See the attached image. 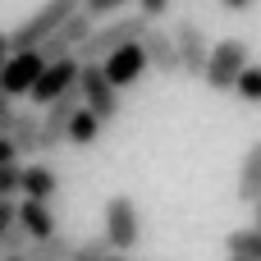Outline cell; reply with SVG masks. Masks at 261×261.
<instances>
[{"label": "cell", "mask_w": 261, "mask_h": 261, "mask_svg": "<svg viewBox=\"0 0 261 261\" xmlns=\"http://www.w3.org/2000/svg\"><path fill=\"white\" fill-rule=\"evenodd\" d=\"M5 261H28V257H5Z\"/></svg>", "instance_id": "obj_33"}, {"label": "cell", "mask_w": 261, "mask_h": 261, "mask_svg": "<svg viewBox=\"0 0 261 261\" xmlns=\"http://www.w3.org/2000/svg\"><path fill=\"white\" fill-rule=\"evenodd\" d=\"M78 92H83V106H87L101 124L119 115V92L110 87V78H106L101 64H83V69H78Z\"/></svg>", "instance_id": "obj_7"}, {"label": "cell", "mask_w": 261, "mask_h": 261, "mask_svg": "<svg viewBox=\"0 0 261 261\" xmlns=\"http://www.w3.org/2000/svg\"><path fill=\"white\" fill-rule=\"evenodd\" d=\"M170 32H174V46H179V73H184V78H202V73H206V60H211V37H206V28L193 23V18H179Z\"/></svg>", "instance_id": "obj_5"}, {"label": "cell", "mask_w": 261, "mask_h": 261, "mask_svg": "<svg viewBox=\"0 0 261 261\" xmlns=\"http://www.w3.org/2000/svg\"><path fill=\"white\" fill-rule=\"evenodd\" d=\"M14 161H18L14 142H9V138H0V170H5V165H14Z\"/></svg>", "instance_id": "obj_28"}, {"label": "cell", "mask_w": 261, "mask_h": 261, "mask_svg": "<svg viewBox=\"0 0 261 261\" xmlns=\"http://www.w3.org/2000/svg\"><path fill=\"white\" fill-rule=\"evenodd\" d=\"M14 115H18L14 96H5V92H0V138H9V128H14Z\"/></svg>", "instance_id": "obj_25"}, {"label": "cell", "mask_w": 261, "mask_h": 261, "mask_svg": "<svg viewBox=\"0 0 261 261\" xmlns=\"http://www.w3.org/2000/svg\"><path fill=\"white\" fill-rule=\"evenodd\" d=\"M41 69H46V60H41L37 50L9 55V64H5V73H0V92H5V96H28V92L37 87Z\"/></svg>", "instance_id": "obj_11"}, {"label": "cell", "mask_w": 261, "mask_h": 261, "mask_svg": "<svg viewBox=\"0 0 261 261\" xmlns=\"http://www.w3.org/2000/svg\"><path fill=\"white\" fill-rule=\"evenodd\" d=\"M14 220H18V202H0V239L14 229Z\"/></svg>", "instance_id": "obj_27"}, {"label": "cell", "mask_w": 261, "mask_h": 261, "mask_svg": "<svg viewBox=\"0 0 261 261\" xmlns=\"http://www.w3.org/2000/svg\"><path fill=\"white\" fill-rule=\"evenodd\" d=\"M147 18L142 14H119V18H106V23H96L92 28V37L78 46V64H101L110 50H119V46H128V41H142L147 37Z\"/></svg>", "instance_id": "obj_1"}, {"label": "cell", "mask_w": 261, "mask_h": 261, "mask_svg": "<svg viewBox=\"0 0 261 261\" xmlns=\"http://www.w3.org/2000/svg\"><path fill=\"white\" fill-rule=\"evenodd\" d=\"M229 261H248V257H229Z\"/></svg>", "instance_id": "obj_34"}, {"label": "cell", "mask_w": 261, "mask_h": 261, "mask_svg": "<svg viewBox=\"0 0 261 261\" xmlns=\"http://www.w3.org/2000/svg\"><path fill=\"white\" fill-rule=\"evenodd\" d=\"M18 225L28 229V239H32V243H41V239L60 234V225H55V211H50V202H32V197H23V202H18Z\"/></svg>", "instance_id": "obj_14"}, {"label": "cell", "mask_w": 261, "mask_h": 261, "mask_svg": "<svg viewBox=\"0 0 261 261\" xmlns=\"http://www.w3.org/2000/svg\"><path fill=\"white\" fill-rule=\"evenodd\" d=\"M261 197V138L243 151V165H239V202H257Z\"/></svg>", "instance_id": "obj_16"}, {"label": "cell", "mask_w": 261, "mask_h": 261, "mask_svg": "<svg viewBox=\"0 0 261 261\" xmlns=\"http://www.w3.org/2000/svg\"><path fill=\"white\" fill-rule=\"evenodd\" d=\"M165 9H170V0H138V14H142L147 23H156V18H165Z\"/></svg>", "instance_id": "obj_26"}, {"label": "cell", "mask_w": 261, "mask_h": 261, "mask_svg": "<svg viewBox=\"0 0 261 261\" xmlns=\"http://www.w3.org/2000/svg\"><path fill=\"white\" fill-rule=\"evenodd\" d=\"M252 229H261V197L252 202Z\"/></svg>", "instance_id": "obj_31"}, {"label": "cell", "mask_w": 261, "mask_h": 261, "mask_svg": "<svg viewBox=\"0 0 261 261\" xmlns=\"http://www.w3.org/2000/svg\"><path fill=\"white\" fill-rule=\"evenodd\" d=\"M28 248H32V239H28V229L14 220V229L0 239V261H5V257H28Z\"/></svg>", "instance_id": "obj_23"}, {"label": "cell", "mask_w": 261, "mask_h": 261, "mask_svg": "<svg viewBox=\"0 0 261 261\" xmlns=\"http://www.w3.org/2000/svg\"><path fill=\"white\" fill-rule=\"evenodd\" d=\"M110 243H106V234H96V239H83L78 248H73V257L69 261H110Z\"/></svg>", "instance_id": "obj_21"}, {"label": "cell", "mask_w": 261, "mask_h": 261, "mask_svg": "<svg viewBox=\"0 0 261 261\" xmlns=\"http://www.w3.org/2000/svg\"><path fill=\"white\" fill-rule=\"evenodd\" d=\"M18 193H23V197H32V202H50V197L60 193V174H55L50 165L32 161V165H23V170H18Z\"/></svg>", "instance_id": "obj_13"}, {"label": "cell", "mask_w": 261, "mask_h": 261, "mask_svg": "<svg viewBox=\"0 0 261 261\" xmlns=\"http://www.w3.org/2000/svg\"><path fill=\"white\" fill-rule=\"evenodd\" d=\"M14 193H18V165H5L0 170V202H14Z\"/></svg>", "instance_id": "obj_24"}, {"label": "cell", "mask_w": 261, "mask_h": 261, "mask_svg": "<svg viewBox=\"0 0 261 261\" xmlns=\"http://www.w3.org/2000/svg\"><path fill=\"white\" fill-rule=\"evenodd\" d=\"M73 239H64V234H50V239H41V243H32L28 248V261H69L73 257Z\"/></svg>", "instance_id": "obj_17"}, {"label": "cell", "mask_w": 261, "mask_h": 261, "mask_svg": "<svg viewBox=\"0 0 261 261\" xmlns=\"http://www.w3.org/2000/svg\"><path fill=\"white\" fill-rule=\"evenodd\" d=\"M234 92H239L248 106H261V64H248V69H243V78L234 83Z\"/></svg>", "instance_id": "obj_22"}, {"label": "cell", "mask_w": 261, "mask_h": 261, "mask_svg": "<svg viewBox=\"0 0 261 261\" xmlns=\"http://www.w3.org/2000/svg\"><path fill=\"white\" fill-rule=\"evenodd\" d=\"M9 55H14V50H9V32H0V73H5V64H9Z\"/></svg>", "instance_id": "obj_29"}, {"label": "cell", "mask_w": 261, "mask_h": 261, "mask_svg": "<svg viewBox=\"0 0 261 261\" xmlns=\"http://www.w3.org/2000/svg\"><path fill=\"white\" fill-rule=\"evenodd\" d=\"M78 69H83V64H78V55H69V60H55V64H46V69H41V78H37V87L28 92V96H32V110H37V106L46 110V106H50L55 96H64V92H69V87L78 83Z\"/></svg>", "instance_id": "obj_10"}, {"label": "cell", "mask_w": 261, "mask_h": 261, "mask_svg": "<svg viewBox=\"0 0 261 261\" xmlns=\"http://www.w3.org/2000/svg\"><path fill=\"white\" fill-rule=\"evenodd\" d=\"M220 5H225V9H234V14H243V9H248L252 0H220Z\"/></svg>", "instance_id": "obj_30"}, {"label": "cell", "mask_w": 261, "mask_h": 261, "mask_svg": "<svg viewBox=\"0 0 261 261\" xmlns=\"http://www.w3.org/2000/svg\"><path fill=\"white\" fill-rule=\"evenodd\" d=\"M248 64H252L248 41H239V37H229V41H211V60H206L202 83H206L211 92H234V83L243 78Z\"/></svg>", "instance_id": "obj_4"}, {"label": "cell", "mask_w": 261, "mask_h": 261, "mask_svg": "<svg viewBox=\"0 0 261 261\" xmlns=\"http://www.w3.org/2000/svg\"><path fill=\"white\" fill-rule=\"evenodd\" d=\"M9 142H14L18 156H37L41 151V115L37 110H18L14 128H9Z\"/></svg>", "instance_id": "obj_15"}, {"label": "cell", "mask_w": 261, "mask_h": 261, "mask_svg": "<svg viewBox=\"0 0 261 261\" xmlns=\"http://www.w3.org/2000/svg\"><path fill=\"white\" fill-rule=\"evenodd\" d=\"M225 248H229V257H248V261H261V229H234L229 239H225Z\"/></svg>", "instance_id": "obj_19"}, {"label": "cell", "mask_w": 261, "mask_h": 261, "mask_svg": "<svg viewBox=\"0 0 261 261\" xmlns=\"http://www.w3.org/2000/svg\"><path fill=\"white\" fill-rule=\"evenodd\" d=\"M142 50H147V64L156 69V73H179V46H174V32H165V28H147V37H142Z\"/></svg>", "instance_id": "obj_12"}, {"label": "cell", "mask_w": 261, "mask_h": 261, "mask_svg": "<svg viewBox=\"0 0 261 261\" xmlns=\"http://www.w3.org/2000/svg\"><path fill=\"white\" fill-rule=\"evenodd\" d=\"M78 110H83V92H78V83H73L64 96H55V101L41 110V151H55V147L69 142V124H73Z\"/></svg>", "instance_id": "obj_6"}, {"label": "cell", "mask_w": 261, "mask_h": 261, "mask_svg": "<svg viewBox=\"0 0 261 261\" xmlns=\"http://www.w3.org/2000/svg\"><path fill=\"white\" fill-rule=\"evenodd\" d=\"M92 28H96V23H92V18L78 9L73 18H64V23H60V28H55V32H50V37L37 46V55H41L46 64H55V60H69V55H73V50H78V46L92 37Z\"/></svg>", "instance_id": "obj_8"}, {"label": "cell", "mask_w": 261, "mask_h": 261, "mask_svg": "<svg viewBox=\"0 0 261 261\" xmlns=\"http://www.w3.org/2000/svg\"><path fill=\"white\" fill-rule=\"evenodd\" d=\"M101 69H106V78H110V87L115 92H124V87H133L151 64H147V50H142V41H128V46H119V50H110L106 60H101Z\"/></svg>", "instance_id": "obj_9"}, {"label": "cell", "mask_w": 261, "mask_h": 261, "mask_svg": "<svg viewBox=\"0 0 261 261\" xmlns=\"http://www.w3.org/2000/svg\"><path fill=\"white\" fill-rule=\"evenodd\" d=\"M78 9H83V0H46L37 14H28V18L9 32V50H14V55H18V50H37V46H41L64 18H73Z\"/></svg>", "instance_id": "obj_3"}, {"label": "cell", "mask_w": 261, "mask_h": 261, "mask_svg": "<svg viewBox=\"0 0 261 261\" xmlns=\"http://www.w3.org/2000/svg\"><path fill=\"white\" fill-rule=\"evenodd\" d=\"M101 220H106L101 234H106L110 252H119V257L138 252V243H142V216H138V202H133L128 193H115V197L106 202Z\"/></svg>", "instance_id": "obj_2"}, {"label": "cell", "mask_w": 261, "mask_h": 261, "mask_svg": "<svg viewBox=\"0 0 261 261\" xmlns=\"http://www.w3.org/2000/svg\"><path fill=\"white\" fill-rule=\"evenodd\" d=\"M110 261H128V257H119V252H115V257H110Z\"/></svg>", "instance_id": "obj_32"}, {"label": "cell", "mask_w": 261, "mask_h": 261, "mask_svg": "<svg viewBox=\"0 0 261 261\" xmlns=\"http://www.w3.org/2000/svg\"><path fill=\"white\" fill-rule=\"evenodd\" d=\"M96 138H101V119L83 106V110L73 115V124H69V142H73V147H92Z\"/></svg>", "instance_id": "obj_18"}, {"label": "cell", "mask_w": 261, "mask_h": 261, "mask_svg": "<svg viewBox=\"0 0 261 261\" xmlns=\"http://www.w3.org/2000/svg\"><path fill=\"white\" fill-rule=\"evenodd\" d=\"M128 5H138V0H83V14H87L92 23H106V18L128 14Z\"/></svg>", "instance_id": "obj_20"}]
</instances>
